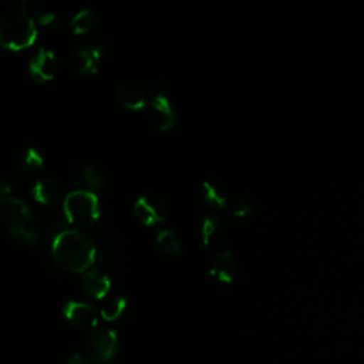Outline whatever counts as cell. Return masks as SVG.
<instances>
[{"label": "cell", "mask_w": 364, "mask_h": 364, "mask_svg": "<svg viewBox=\"0 0 364 364\" xmlns=\"http://www.w3.org/2000/svg\"><path fill=\"white\" fill-rule=\"evenodd\" d=\"M97 249L88 235L78 229H64L54 236L51 256L54 263L71 273H85L94 263Z\"/></svg>", "instance_id": "cell-1"}, {"label": "cell", "mask_w": 364, "mask_h": 364, "mask_svg": "<svg viewBox=\"0 0 364 364\" xmlns=\"http://www.w3.org/2000/svg\"><path fill=\"white\" fill-rule=\"evenodd\" d=\"M37 38V23L31 13L20 4L0 17V43L4 48L20 51L28 48Z\"/></svg>", "instance_id": "cell-2"}, {"label": "cell", "mask_w": 364, "mask_h": 364, "mask_svg": "<svg viewBox=\"0 0 364 364\" xmlns=\"http://www.w3.org/2000/svg\"><path fill=\"white\" fill-rule=\"evenodd\" d=\"M63 212L67 220L77 228H90L100 218V202L94 192L77 189L65 195Z\"/></svg>", "instance_id": "cell-3"}, {"label": "cell", "mask_w": 364, "mask_h": 364, "mask_svg": "<svg viewBox=\"0 0 364 364\" xmlns=\"http://www.w3.org/2000/svg\"><path fill=\"white\" fill-rule=\"evenodd\" d=\"M0 220L9 233L16 237L31 228V212L26 202L9 195L6 198H0Z\"/></svg>", "instance_id": "cell-4"}, {"label": "cell", "mask_w": 364, "mask_h": 364, "mask_svg": "<svg viewBox=\"0 0 364 364\" xmlns=\"http://www.w3.org/2000/svg\"><path fill=\"white\" fill-rule=\"evenodd\" d=\"M85 351L95 364L111 363L118 351V336L114 330H101L85 340Z\"/></svg>", "instance_id": "cell-5"}, {"label": "cell", "mask_w": 364, "mask_h": 364, "mask_svg": "<svg viewBox=\"0 0 364 364\" xmlns=\"http://www.w3.org/2000/svg\"><path fill=\"white\" fill-rule=\"evenodd\" d=\"M102 60V51L95 44H77L68 53V63L78 75H94Z\"/></svg>", "instance_id": "cell-6"}, {"label": "cell", "mask_w": 364, "mask_h": 364, "mask_svg": "<svg viewBox=\"0 0 364 364\" xmlns=\"http://www.w3.org/2000/svg\"><path fill=\"white\" fill-rule=\"evenodd\" d=\"M136 219L144 226H155L164 222L168 216L166 200L156 193H145L134 203Z\"/></svg>", "instance_id": "cell-7"}, {"label": "cell", "mask_w": 364, "mask_h": 364, "mask_svg": "<svg viewBox=\"0 0 364 364\" xmlns=\"http://www.w3.org/2000/svg\"><path fill=\"white\" fill-rule=\"evenodd\" d=\"M58 71V58L53 50L41 47L28 61V74L33 81L43 84L51 81Z\"/></svg>", "instance_id": "cell-8"}, {"label": "cell", "mask_w": 364, "mask_h": 364, "mask_svg": "<svg viewBox=\"0 0 364 364\" xmlns=\"http://www.w3.org/2000/svg\"><path fill=\"white\" fill-rule=\"evenodd\" d=\"M146 112L151 124L159 131H168L176 122L175 108L164 92H156L151 98Z\"/></svg>", "instance_id": "cell-9"}, {"label": "cell", "mask_w": 364, "mask_h": 364, "mask_svg": "<svg viewBox=\"0 0 364 364\" xmlns=\"http://www.w3.org/2000/svg\"><path fill=\"white\" fill-rule=\"evenodd\" d=\"M64 318L75 328L80 330H87L94 326H97L98 316L90 303L85 301H78V300H70L65 303L64 310H63Z\"/></svg>", "instance_id": "cell-10"}, {"label": "cell", "mask_w": 364, "mask_h": 364, "mask_svg": "<svg viewBox=\"0 0 364 364\" xmlns=\"http://www.w3.org/2000/svg\"><path fill=\"white\" fill-rule=\"evenodd\" d=\"M31 196L37 203L43 206H55L65 198L63 185L50 176L36 181L31 188Z\"/></svg>", "instance_id": "cell-11"}, {"label": "cell", "mask_w": 364, "mask_h": 364, "mask_svg": "<svg viewBox=\"0 0 364 364\" xmlns=\"http://www.w3.org/2000/svg\"><path fill=\"white\" fill-rule=\"evenodd\" d=\"M237 269L236 256L230 250H223L213 259L209 273L220 283H232L237 276Z\"/></svg>", "instance_id": "cell-12"}, {"label": "cell", "mask_w": 364, "mask_h": 364, "mask_svg": "<svg viewBox=\"0 0 364 364\" xmlns=\"http://www.w3.org/2000/svg\"><path fill=\"white\" fill-rule=\"evenodd\" d=\"M117 98L122 108L129 111L142 109L146 104L144 88L132 81L119 82L117 87Z\"/></svg>", "instance_id": "cell-13"}, {"label": "cell", "mask_w": 364, "mask_h": 364, "mask_svg": "<svg viewBox=\"0 0 364 364\" xmlns=\"http://www.w3.org/2000/svg\"><path fill=\"white\" fill-rule=\"evenodd\" d=\"M44 164L41 152L33 146L24 148L18 152L14 161V172L18 178H30L37 173Z\"/></svg>", "instance_id": "cell-14"}, {"label": "cell", "mask_w": 364, "mask_h": 364, "mask_svg": "<svg viewBox=\"0 0 364 364\" xmlns=\"http://www.w3.org/2000/svg\"><path fill=\"white\" fill-rule=\"evenodd\" d=\"M80 287L85 296L100 300L108 294L111 289V280L108 276L98 270H88L81 276Z\"/></svg>", "instance_id": "cell-15"}, {"label": "cell", "mask_w": 364, "mask_h": 364, "mask_svg": "<svg viewBox=\"0 0 364 364\" xmlns=\"http://www.w3.org/2000/svg\"><path fill=\"white\" fill-rule=\"evenodd\" d=\"M98 24L100 18L97 13L90 9H81L70 20V28L77 36L92 33L98 27Z\"/></svg>", "instance_id": "cell-16"}, {"label": "cell", "mask_w": 364, "mask_h": 364, "mask_svg": "<svg viewBox=\"0 0 364 364\" xmlns=\"http://www.w3.org/2000/svg\"><path fill=\"white\" fill-rule=\"evenodd\" d=\"M200 199H202V203L212 209V210H220L226 206V196L225 193L220 191V188L210 182V181H203L200 183Z\"/></svg>", "instance_id": "cell-17"}, {"label": "cell", "mask_w": 364, "mask_h": 364, "mask_svg": "<svg viewBox=\"0 0 364 364\" xmlns=\"http://www.w3.org/2000/svg\"><path fill=\"white\" fill-rule=\"evenodd\" d=\"M78 176L82 185L87 188V191H91V192L102 188L105 181V173L102 168L95 162H88L82 165L81 169L78 171Z\"/></svg>", "instance_id": "cell-18"}, {"label": "cell", "mask_w": 364, "mask_h": 364, "mask_svg": "<svg viewBox=\"0 0 364 364\" xmlns=\"http://www.w3.org/2000/svg\"><path fill=\"white\" fill-rule=\"evenodd\" d=\"M223 232V222L216 215H209L202 220L200 225V239L203 245H210L216 242Z\"/></svg>", "instance_id": "cell-19"}, {"label": "cell", "mask_w": 364, "mask_h": 364, "mask_svg": "<svg viewBox=\"0 0 364 364\" xmlns=\"http://www.w3.org/2000/svg\"><path fill=\"white\" fill-rule=\"evenodd\" d=\"M156 245L159 250L164 255L168 256H178L181 253V243L178 236L169 230V229H162L156 235Z\"/></svg>", "instance_id": "cell-20"}, {"label": "cell", "mask_w": 364, "mask_h": 364, "mask_svg": "<svg viewBox=\"0 0 364 364\" xmlns=\"http://www.w3.org/2000/svg\"><path fill=\"white\" fill-rule=\"evenodd\" d=\"M125 309H127V300L121 296H115V297L108 299L102 304L100 314L105 321H115L122 316Z\"/></svg>", "instance_id": "cell-21"}, {"label": "cell", "mask_w": 364, "mask_h": 364, "mask_svg": "<svg viewBox=\"0 0 364 364\" xmlns=\"http://www.w3.org/2000/svg\"><path fill=\"white\" fill-rule=\"evenodd\" d=\"M36 23L47 30H55L60 27V18L55 13L48 11V10H38L36 14Z\"/></svg>", "instance_id": "cell-22"}, {"label": "cell", "mask_w": 364, "mask_h": 364, "mask_svg": "<svg viewBox=\"0 0 364 364\" xmlns=\"http://www.w3.org/2000/svg\"><path fill=\"white\" fill-rule=\"evenodd\" d=\"M232 212H233V215H235L236 218H246V216L252 215L253 208H252V205H250L247 200L240 199V200H237V202L233 205Z\"/></svg>", "instance_id": "cell-23"}, {"label": "cell", "mask_w": 364, "mask_h": 364, "mask_svg": "<svg viewBox=\"0 0 364 364\" xmlns=\"http://www.w3.org/2000/svg\"><path fill=\"white\" fill-rule=\"evenodd\" d=\"M65 364H88V361H87V358H85L84 354L75 351V353H73V354L68 357V360L65 361Z\"/></svg>", "instance_id": "cell-24"}]
</instances>
